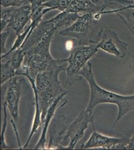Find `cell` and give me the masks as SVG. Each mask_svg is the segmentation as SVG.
I'll list each match as a JSON object with an SVG mask.
<instances>
[{
    "label": "cell",
    "mask_w": 134,
    "mask_h": 150,
    "mask_svg": "<svg viewBox=\"0 0 134 150\" xmlns=\"http://www.w3.org/2000/svg\"><path fill=\"white\" fill-rule=\"evenodd\" d=\"M80 75L86 80L90 86V99L85 110L90 114H93L95 108L100 104L116 105L118 108V112L113 126V129L123 117L130 112L134 111V94L122 95L100 86L95 79L91 63H87V66L80 72Z\"/></svg>",
    "instance_id": "obj_1"
},
{
    "label": "cell",
    "mask_w": 134,
    "mask_h": 150,
    "mask_svg": "<svg viewBox=\"0 0 134 150\" xmlns=\"http://www.w3.org/2000/svg\"><path fill=\"white\" fill-rule=\"evenodd\" d=\"M67 67L66 59H56L46 70L38 74L35 79L42 124L48 110L55 100L63 94H68L59 79L60 73L66 72Z\"/></svg>",
    "instance_id": "obj_2"
},
{
    "label": "cell",
    "mask_w": 134,
    "mask_h": 150,
    "mask_svg": "<svg viewBox=\"0 0 134 150\" xmlns=\"http://www.w3.org/2000/svg\"><path fill=\"white\" fill-rule=\"evenodd\" d=\"M57 29L48 33L35 46L26 52V57L21 70L24 72L21 76H29L35 79L37 75L46 70L55 59L53 58L50 47Z\"/></svg>",
    "instance_id": "obj_3"
},
{
    "label": "cell",
    "mask_w": 134,
    "mask_h": 150,
    "mask_svg": "<svg viewBox=\"0 0 134 150\" xmlns=\"http://www.w3.org/2000/svg\"><path fill=\"white\" fill-rule=\"evenodd\" d=\"M97 43V42L90 40L87 44L80 45L70 51L69 56L66 59L67 62L66 83L68 86L74 85L82 79L83 77L80 75V72L89 61L98 53L99 49Z\"/></svg>",
    "instance_id": "obj_4"
},
{
    "label": "cell",
    "mask_w": 134,
    "mask_h": 150,
    "mask_svg": "<svg viewBox=\"0 0 134 150\" xmlns=\"http://www.w3.org/2000/svg\"><path fill=\"white\" fill-rule=\"evenodd\" d=\"M90 124L92 125L93 130H95L94 116L85 110H82L70 124L66 126L62 139L61 149H63L64 144L68 140V145L65 147L64 149H74L77 144L83 137L85 132Z\"/></svg>",
    "instance_id": "obj_5"
},
{
    "label": "cell",
    "mask_w": 134,
    "mask_h": 150,
    "mask_svg": "<svg viewBox=\"0 0 134 150\" xmlns=\"http://www.w3.org/2000/svg\"><path fill=\"white\" fill-rule=\"evenodd\" d=\"M100 41L97 43L99 49L117 58L126 57L129 44L119 38L116 32L108 29H101L98 34Z\"/></svg>",
    "instance_id": "obj_6"
},
{
    "label": "cell",
    "mask_w": 134,
    "mask_h": 150,
    "mask_svg": "<svg viewBox=\"0 0 134 150\" xmlns=\"http://www.w3.org/2000/svg\"><path fill=\"white\" fill-rule=\"evenodd\" d=\"M129 141V138H128L108 136L94 130L87 141L81 146V149H88L100 148L108 150H125Z\"/></svg>",
    "instance_id": "obj_7"
},
{
    "label": "cell",
    "mask_w": 134,
    "mask_h": 150,
    "mask_svg": "<svg viewBox=\"0 0 134 150\" xmlns=\"http://www.w3.org/2000/svg\"><path fill=\"white\" fill-rule=\"evenodd\" d=\"M93 20V14L91 13L79 16L70 26L60 31L59 34L64 37L77 39L79 40L80 45H82V41L85 40L92 28Z\"/></svg>",
    "instance_id": "obj_8"
},
{
    "label": "cell",
    "mask_w": 134,
    "mask_h": 150,
    "mask_svg": "<svg viewBox=\"0 0 134 150\" xmlns=\"http://www.w3.org/2000/svg\"><path fill=\"white\" fill-rule=\"evenodd\" d=\"M22 81L18 76L11 79L4 101L13 120L15 123L19 119V104L22 91Z\"/></svg>",
    "instance_id": "obj_9"
},
{
    "label": "cell",
    "mask_w": 134,
    "mask_h": 150,
    "mask_svg": "<svg viewBox=\"0 0 134 150\" xmlns=\"http://www.w3.org/2000/svg\"><path fill=\"white\" fill-rule=\"evenodd\" d=\"M109 14H116L134 37V0H127L124 5L115 10L104 11L95 14L94 20H98L101 16Z\"/></svg>",
    "instance_id": "obj_10"
},
{
    "label": "cell",
    "mask_w": 134,
    "mask_h": 150,
    "mask_svg": "<svg viewBox=\"0 0 134 150\" xmlns=\"http://www.w3.org/2000/svg\"><path fill=\"white\" fill-rule=\"evenodd\" d=\"M67 94H64L59 96L55 100V101L52 104L49 109L48 110L45 118L43 122L42 131L41 136L40 137L39 141L34 148L36 150H43L46 149V142H47V134L48 131L49 127L51 124L52 120L54 116L56 110L59 107H64L66 105L68 101L64 99L65 96Z\"/></svg>",
    "instance_id": "obj_11"
},
{
    "label": "cell",
    "mask_w": 134,
    "mask_h": 150,
    "mask_svg": "<svg viewBox=\"0 0 134 150\" xmlns=\"http://www.w3.org/2000/svg\"><path fill=\"white\" fill-rule=\"evenodd\" d=\"M32 11L30 4H27L14 9L8 27L15 32L16 35L22 32L26 25L31 21Z\"/></svg>",
    "instance_id": "obj_12"
},
{
    "label": "cell",
    "mask_w": 134,
    "mask_h": 150,
    "mask_svg": "<svg viewBox=\"0 0 134 150\" xmlns=\"http://www.w3.org/2000/svg\"><path fill=\"white\" fill-rule=\"evenodd\" d=\"M103 3L101 0H73L66 11L79 14H95L103 12Z\"/></svg>",
    "instance_id": "obj_13"
},
{
    "label": "cell",
    "mask_w": 134,
    "mask_h": 150,
    "mask_svg": "<svg viewBox=\"0 0 134 150\" xmlns=\"http://www.w3.org/2000/svg\"><path fill=\"white\" fill-rule=\"evenodd\" d=\"M73 0H46L42 6L45 8L47 13L52 10L64 12L68 9Z\"/></svg>",
    "instance_id": "obj_14"
},
{
    "label": "cell",
    "mask_w": 134,
    "mask_h": 150,
    "mask_svg": "<svg viewBox=\"0 0 134 150\" xmlns=\"http://www.w3.org/2000/svg\"><path fill=\"white\" fill-rule=\"evenodd\" d=\"M18 76V73L11 64L10 60L5 63H1V85H3L7 81L11 79Z\"/></svg>",
    "instance_id": "obj_15"
},
{
    "label": "cell",
    "mask_w": 134,
    "mask_h": 150,
    "mask_svg": "<svg viewBox=\"0 0 134 150\" xmlns=\"http://www.w3.org/2000/svg\"><path fill=\"white\" fill-rule=\"evenodd\" d=\"M31 28H32V26H31V24H30L29 27L26 29L25 31L21 33L20 34L17 35V38L14 42V43L13 44L12 48H11V49L5 55L1 56V58L2 59L8 56V55L10 54L11 53L14 52L17 50L22 47L23 45L25 43V42L26 40L27 39L28 35H29V32L31 30Z\"/></svg>",
    "instance_id": "obj_16"
},
{
    "label": "cell",
    "mask_w": 134,
    "mask_h": 150,
    "mask_svg": "<svg viewBox=\"0 0 134 150\" xmlns=\"http://www.w3.org/2000/svg\"><path fill=\"white\" fill-rule=\"evenodd\" d=\"M26 55L25 52L22 48H19L15 51L10 60L11 64L13 68L18 73V76H19L21 69L24 64Z\"/></svg>",
    "instance_id": "obj_17"
},
{
    "label": "cell",
    "mask_w": 134,
    "mask_h": 150,
    "mask_svg": "<svg viewBox=\"0 0 134 150\" xmlns=\"http://www.w3.org/2000/svg\"><path fill=\"white\" fill-rule=\"evenodd\" d=\"M3 120L2 123V131L1 134V149H6L10 148L6 142L5 133L7 127V105L5 102L3 104Z\"/></svg>",
    "instance_id": "obj_18"
},
{
    "label": "cell",
    "mask_w": 134,
    "mask_h": 150,
    "mask_svg": "<svg viewBox=\"0 0 134 150\" xmlns=\"http://www.w3.org/2000/svg\"><path fill=\"white\" fill-rule=\"evenodd\" d=\"M13 10V8L2 7L1 11V32L8 27Z\"/></svg>",
    "instance_id": "obj_19"
},
{
    "label": "cell",
    "mask_w": 134,
    "mask_h": 150,
    "mask_svg": "<svg viewBox=\"0 0 134 150\" xmlns=\"http://www.w3.org/2000/svg\"><path fill=\"white\" fill-rule=\"evenodd\" d=\"M29 4L28 0H1V5L3 8L19 7Z\"/></svg>",
    "instance_id": "obj_20"
},
{
    "label": "cell",
    "mask_w": 134,
    "mask_h": 150,
    "mask_svg": "<svg viewBox=\"0 0 134 150\" xmlns=\"http://www.w3.org/2000/svg\"><path fill=\"white\" fill-rule=\"evenodd\" d=\"M10 30H4V31L1 32V56L2 55H5V54L8 52L6 47V44L7 42V39L8 38L9 36L10 35Z\"/></svg>",
    "instance_id": "obj_21"
},
{
    "label": "cell",
    "mask_w": 134,
    "mask_h": 150,
    "mask_svg": "<svg viewBox=\"0 0 134 150\" xmlns=\"http://www.w3.org/2000/svg\"><path fill=\"white\" fill-rule=\"evenodd\" d=\"M126 149L134 150V134L129 138V143L126 146Z\"/></svg>",
    "instance_id": "obj_22"
},
{
    "label": "cell",
    "mask_w": 134,
    "mask_h": 150,
    "mask_svg": "<svg viewBox=\"0 0 134 150\" xmlns=\"http://www.w3.org/2000/svg\"><path fill=\"white\" fill-rule=\"evenodd\" d=\"M11 122H12V125H13V128H14V131H15V133L16 134V136H17L18 143V145H19V148L20 149H22L23 148L21 147V143L20 139H19V134H18V131H17V127H16V123L13 120V119L12 120Z\"/></svg>",
    "instance_id": "obj_23"
}]
</instances>
